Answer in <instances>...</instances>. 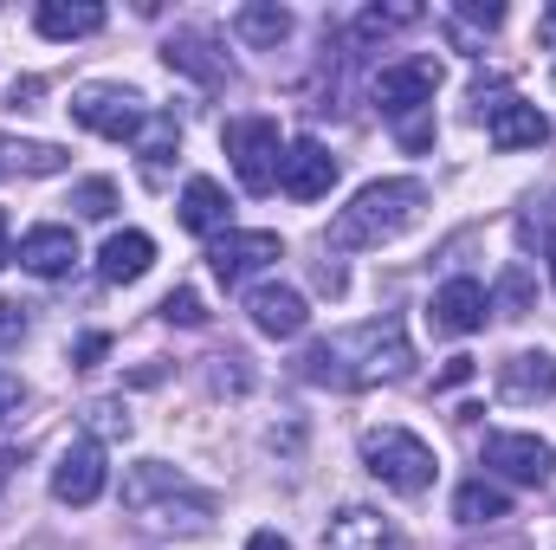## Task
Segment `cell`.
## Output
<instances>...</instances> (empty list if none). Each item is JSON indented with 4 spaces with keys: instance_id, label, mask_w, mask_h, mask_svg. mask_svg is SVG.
Segmentation results:
<instances>
[{
    "instance_id": "7a4b0ae2",
    "label": "cell",
    "mask_w": 556,
    "mask_h": 550,
    "mask_svg": "<svg viewBox=\"0 0 556 550\" xmlns=\"http://www.w3.org/2000/svg\"><path fill=\"white\" fill-rule=\"evenodd\" d=\"M124 505L149 518L155 532H188V538H201L207 525H214V512H220V499L214 492H201L188 473H175L168 460H137L130 473H124Z\"/></svg>"
},
{
    "instance_id": "d6986e66",
    "label": "cell",
    "mask_w": 556,
    "mask_h": 550,
    "mask_svg": "<svg viewBox=\"0 0 556 550\" xmlns=\"http://www.w3.org/2000/svg\"><path fill=\"white\" fill-rule=\"evenodd\" d=\"M72 260H78L72 227H33V234L20 240V266H26V273H39V278L72 273Z\"/></svg>"
},
{
    "instance_id": "9c48e42d",
    "label": "cell",
    "mask_w": 556,
    "mask_h": 550,
    "mask_svg": "<svg viewBox=\"0 0 556 550\" xmlns=\"http://www.w3.org/2000/svg\"><path fill=\"white\" fill-rule=\"evenodd\" d=\"M485 466L518 479V486H544L556 473V447L538 434H485Z\"/></svg>"
},
{
    "instance_id": "e0dca14e",
    "label": "cell",
    "mask_w": 556,
    "mask_h": 550,
    "mask_svg": "<svg viewBox=\"0 0 556 550\" xmlns=\"http://www.w3.org/2000/svg\"><path fill=\"white\" fill-rule=\"evenodd\" d=\"M149 266H155V240L137 234V227H124V234H111V240L98 247V273L111 278V285H137Z\"/></svg>"
},
{
    "instance_id": "603a6c76",
    "label": "cell",
    "mask_w": 556,
    "mask_h": 550,
    "mask_svg": "<svg viewBox=\"0 0 556 550\" xmlns=\"http://www.w3.org/2000/svg\"><path fill=\"white\" fill-rule=\"evenodd\" d=\"M72 155L59 142H13L0 137V175H59Z\"/></svg>"
},
{
    "instance_id": "74e56055",
    "label": "cell",
    "mask_w": 556,
    "mask_h": 550,
    "mask_svg": "<svg viewBox=\"0 0 556 550\" xmlns=\"http://www.w3.org/2000/svg\"><path fill=\"white\" fill-rule=\"evenodd\" d=\"M7 466H13V460H7V453H0V479H7Z\"/></svg>"
},
{
    "instance_id": "4dcf8cb0",
    "label": "cell",
    "mask_w": 556,
    "mask_h": 550,
    "mask_svg": "<svg viewBox=\"0 0 556 550\" xmlns=\"http://www.w3.org/2000/svg\"><path fill=\"white\" fill-rule=\"evenodd\" d=\"M26 337V304H0V350H13Z\"/></svg>"
},
{
    "instance_id": "44dd1931",
    "label": "cell",
    "mask_w": 556,
    "mask_h": 550,
    "mask_svg": "<svg viewBox=\"0 0 556 550\" xmlns=\"http://www.w3.org/2000/svg\"><path fill=\"white\" fill-rule=\"evenodd\" d=\"M162 59H168L175 72L201 78V85H220V78H227V59H214V39H207V33H175Z\"/></svg>"
},
{
    "instance_id": "9a60e30c",
    "label": "cell",
    "mask_w": 556,
    "mask_h": 550,
    "mask_svg": "<svg viewBox=\"0 0 556 550\" xmlns=\"http://www.w3.org/2000/svg\"><path fill=\"white\" fill-rule=\"evenodd\" d=\"M498 396L505 402H551L556 396V357L551 350H518L498 363Z\"/></svg>"
},
{
    "instance_id": "8fae6325",
    "label": "cell",
    "mask_w": 556,
    "mask_h": 550,
    "mask_svg": "<svg viewBox=\"0 0 556 550\" xmlns=\"http://www.w3.org/2000/svg\"><path fill=\"white\" fill-rule=\"evenodd\" d=\"M273 260H285V240L278 234H266V227H253V234H220L214 240V253H207V266H214V278L220 285H240V278H253L260 266H273Z\"/></svg>"
},
{
    "instance_id": "ffe728a7",
    "label": "cell",
    "mask_w": 556,
    "mask_h": 550,
    "mask_svg": "<svg viewBox=\"0 0 556 550\" xmlns=\"http://www.w3.org/2000/svg\"><path fill=\"white\" fill-rule=\"evenodd\" d=\"M227 214H233V201H227L220 182L194 175V182L181 188V227H188V234H227Z\"/></svg>"
},
{
    "instance_id": "836d02e7",
    "label": "cell",
    "mask_w": 556,
    "mask_h": 550,
    "mask_svg": "<svg viewBox=\"0 0 556 550\" xmlns=\"http://www.w3.org/2000/svg\"><path fill=\"white\" fill-rule=\"evenodd\" d=\"M104 350H111V337H78V350H72V357H78V363H98Z\"/></svg>"
},
{
    "instance_id": "30bf717a",
    "label": "cell",
    "mask_w": 556,
    "mask_h": 550,
    "mask_svg": "<svg viewBox=\"0 0 556 550\" xmlns=\"http://www.w3.org/2000/svg\"><path fill=\"white\" fill-rule=\"evenodd\" d=\"M330 182H337V155H330L324 142H317V137L285 142V162H278V188H285L291 201H324V195H330Z\"/></svg>"
},
{
    "instance_id": "d4e9b609",
    "label": "cell",
    "mask_w": 556,
    "mask_h": 550,
    "mask_svg": "<svg viewBox=\"0 0 556 550\" xmlns=\"http://www.w3.org/2000/svg\"><path fill=\"white\" fill-rule=\"evenodd\" d=\"M420 7L415 0H395V7H363L356 13V39H389V33H402V26H415Z\"/></svg>"
},
{
    "instance_id": "5b68a950",
    "label": "cell",
    "mask_w": 556,
    "mask_h": 550,
    "mask_svg": "<svg viewBox=\"0 0 556 550\" xmlns=\"http://www.w3.org/2000/svg\"><path fill=\"white\" fill-rule=\"evenodd\" d=\"M227 155H233V175L247 195H273L278 188V162H285V142H278V124L273 117H233L227 130Z\"/></svg>"
},
{
    "instance_id": "e575fe53",
    "label": "cell",
    "mask_w": 556,
    "mask_h": 550,
    "mask_svg": "<svg viewBox=\"0 0 556 550\" xmlns=\"http://www.w3.org/2000/svg\"><path fill=\"white\" fill-rule=\"evenodd\" d=\"M247 550H291V545H285L278 532H253V538H247Z\"/></svg>"
},
{
    "instance_id": "d590c367",
    "label": "cell",
    "mask_w": 556,
    "mask_h": 550,
    "mask_svg": "<svg viewBox=\"0 0 556 550\" xmlns=\"http://www.w3.org/2000/svg\"><path fill=\"white\" fill-rule=\"evenodd\" d=\"M7 260H13V253H7V214H0V266H7Z\"/></svg>"
},
{
    "instance_id": "1f68e13d",
    "label": "cell",
    "mask_w": 556,
    "mask_h": 550,
    "mask_svg": "<svg viewBox=\"0 0 556 550\" xmlns=\"http://www.w3.org/2000/svg\"><path fill=\"white\" fill-rule=\"evenodd\" d=\"M459 20H472V26H505V7H485V0H466V7H459Z\"/></svg>"
},
{
    "instance_id": "7402d4cb",
    "label": "cell",
    "mask_w": 556,
    "mask_h": 550,
    "mask_svg": "<svg viewBox=\"0 0 556 550\" xmlns=\"http://www.w3.org/2000/svg\"><path fill=\"white\" fill-rule=\"evenodd\" d=\"M233 33H240L247 46H278V39H291V13H285L278 0H247V7L233 13Z\"/></svg>"
},
{
    "instance_id": "7c38bea8",
    "label": "cell",
    "mask_w": 556,
    "mask_h": 550,
    "mask_svg": "<svg viewBox=\"0 0 556 550\" xmlns=\"http://www.w3.org/2000/svg\"><path fill=\"white\" fill-rule=\"evenodd\" d=\"M479 117H485V137L492 149H538V142H551V124H544V111L538 104H525V98H498V104H479Z\"/></svg>"
},
{
    "instance_id": "ac0fdd59",
    "label": "cell",
    "mask_w": 556,
    "mask_h": 550,
    "mask_svg": "<svg viewBox=\"0 0 556 550\" xmlns=\"http://www.w3.org/2000/svg\"><path fill=\"white\" fill-rule=\"evenodd\" d=\"M33 26L46 39H91V33H104V7L98 0H39Z\"/></svg>"
},
{
    "instance_id": "4316f807",
    "label": "cell",
    "mask_w": 556,
    "mask_h": 550,
    "mask_svg": "<svg viewBox=\"0 0 556 550\" xmlns=\"http://www.w3.org/2000/svg\"><path fill=\"white\" fill-rule=\"evenodd\" d=\"M137 142H142V162H149V168H162V162L181 149V130H175V117H149V130H142Z\"/></svg>"
},
{
    "instance_id": "8d00e7d4",
    "label": "cell",
    "mask_w": 556,
    "mask_h": 550,
    "mask_svg": "<svg viewBox=\"0 0 556 550\" xmlns=\"http://www.w3.org/2000/svg\"><path fill=\"white\" fill-rule=\"evenodd\" d=\"M544 253H551V278H556V234H551V247H544Z\"/></svg>"
},
{
    "instance_id": "5bb4252c",
    "label": "cell",
    "mask_w": 556,
    "mask_h": 550,
    "mask_svg": "<svg viewBox=\"0 0 556 550\" xmlns=\"http://www.w3.org/2000/svg\"><path fill=\"white\" fill-rule=\"evenodd\" d=\"M324 550H402V532L382 512H369V505H343L324 525Z\"/></svg>"
},
{
    "instance_id": "52a82bcc",
    "label": "cell",
    "mask_w": 556,
    "mask_h": 550,
    "mask_svg": "<svg viewBox=\"0 0 556 550\" xmlns=\"http://www.w3.org/2000/svg\"><path fill=\"white\" fill-rule=\"evenodd\" d=\"M72 117L85 124V130H98V137L111 142H137L142 130H149V104H142L130 85H85L78 98H72Z\"/></svg>"
},
{
    "instance_id": "f1b7e54d",
    "label": "cell",
    "mask_w": 556,
    "mask_h": 550,
    "mask_svg": "<svg viewBox=\"0 0 556 550\" xmlns=\"http://www.w3.org/2000/svg\"><path fill=\"white\" fill-rule=\"evenodd\" d=\"M85 421H91V434H130V409H117V402H91Z\"/></svg>"
},
{
    "instance_id": "277c9868",
    "label": "cell",
    "mask_w": 556,
    "mask_h": 550,
    "mask_svg": "<svg viewBox=\"0 0 556 550\" xmlns=\"http://www.w3.org/2000/svg\"><path fill=\"white\" fill-rule=\"evenodd\" d=\"M363 466L389 486V492H402V499H420L427 486H433V473H440V460H433V447L408 434V427H369L363 434Z\"/></svg>"
},
{
    "instance_id": "8992f818",
    "label": "cell",
    "mask_w": 556,
    "mask_h": 550,
    "mask_svg": "<svg viewBox=\"0 0 556 550\" xmlns=\"http://www.w3.org/2000/svg\"><path fill=\"white\" fill-rule=\"evenodd\" d=\"M433 91H440V59H402V65H382V78H376V111L402 130V124H415V117H433Z\"/></svg>"
},
{
    "instance_id": "6da1fadb",
    "label": "cell",
    "mask_w": 556,
    "mask_h": 550,
    "mask_svg": "<svg viewBox=\"0 0 556 550\" xmlns=\"http://www.w3.org/2000/svg\"><path fill=\"white\" fill-rule=\"evenodd\" d=\"M298 370L317 389H376V383H402L415 370V350H408L402 317H369V324H350V330L311 343Z\"/></svg>"
},
{
    "instance_id": "ba28073f",
    "label": "cell",
    "mask_w": 556,
    "mask_h": 550,
    "mask_svg": "<svg viewBox=\"0 0 556 550\" xmlns=\"http://www.w3.org/2000/svg\"><path fill=\"white\" fill-rule=\"evenodd\" d=\"M104 486H111V466H104V447L85 434V440H72L65 453H59V466H52V499L59 505H98L104 499Z\"/></svg>"
},
{
    "instance_id": "2e32d148",
    "label": "cell",
    "mask_w": 556,
    "mask_h": 550,
    "mask_svg": "<svg viewBox=\"0 0 556 550\" xmlns=\"http://www.w3.org/2000/svg\"><path fill=\"white\" fill-rule=\"evenodd\" d=\"M247 311H253V324H260L266 337H298V330L311 324L304 291H291V285H260V291L247 298Z\"/></svg>"
},
{
    "instance_id": "83f0119b",
    "label": "cell",
    "mask_w": 556,
    "mask_h": 550,
    "mask_svg": "<svg viewBox=\"0 0 556 550\" xmlns=\"http://www.w3.org/2000/svg\"><path fill=\"white\" fill-rule=\"evenodd\" d=\"M498 311L505 317H525L531 311V278H525V266H511V273L498 278Z\"/></svg>"
},
{
    "instance_id": "f546056e",
    "label": "cell",
    "mask_w": 556,
    "mask_h": 550,
    "mask_svg": "<svg viewBox=\"0 0 556 550\" xmlns=\"http://www.w3.org/2000/svg\"><path fill=\"white\" fill-rule=\"evenodd\" d=\"M162 317H168V324H201L207 311H201L194 291H168V298H162Z\"/></svg>"
},
{
    "instance_id": "cb8c5ba5",
    "label": "cell",
    "mask_w": 556,
    "mask_h": 550,
    "mask_svg": "<svg viewBox=\"0 0 556 550\" xmlns=\"http://www.w3.org/2000/svg\"><path fill=\"white\" fill-rule=\"evenodd\" d=\"M505 505H511V499H505L492 479H466V486L453 492V518H459V525H492V518H505Z\"/></svg>"
},
{
    "instance_id": "3957f363",
    "label": "cell",
    "mask_w": 556,
    "mask_h": 550,
    "mask_svg": "<svg viewBox=\"0 0 556 550\" xmlns=\"http://www.w3.org/2000/svg\"><path fill=\"white\" fill-rule=\"evenodd\" d=\"M420 208H427V182H415V175L369 182V188H356L350 208H337V221H330V247H337V253L382 247V240H395V234L415 227Z\"/></svg>"
},
{
    "instance_id": "484cf974",
    "label": "cell",
    "mask_w": 556,
    "mask_h": 550,
    "mask_svg": "<svg viewBox=\"0 0 556 550\" xmlns=\"http://www.w3.org/2000/svg\"><path fill=\"white\" fill-rule=\"evenodd\" d=\"M72 208H78L85 221H111V208H117V182H104V175L78 182V188H72Z\"/></svg>"
},
{
    "instance_id": "d6a6232c",
    "label": "cell",
    "mask_w": 556,
    "mask_h": 550,
    "mask_svg": "<svg viewBox=\"0 0 556 550\" xmlns=\"http://www.w3.org/2000/svg\"><path fill=\"white\" fill-rule=\"evenodd\" d=\"M7 414H20V383L13 376H0V427H7Z\"/></svg>"
},
{
    "instance_id": "f35d334b",
    "label": "cell",
    "mask_w": 556,
    "mask_h": 550,
    "mask_svg": "<svg viewBox=\"0 0 556 550\" xmlns=\"http://www.w3.org/2000/svg\"><path fill=\"white\" fill-rule=\"evenodd\" d=\"M551 26H556V13H551Z\"/></svg>"
},
{
    "instance_id": "4fadbf2b",
    "label": "cell",
    "mask_w": 556,
    "mask_h": 550,
    "mask_svg": "<svg viewBox=\"0 0 556 550\" xmlns=\"http://www.w3.org/2000/svg\"><path fill=\"white\" fill-rule=\"evenodd\" d=\"M485 311H492V298H485L479 278H446V285L433 291V304H427L433 330H446V337H472V330L485 324Z\"/></svg>"
}]
</instances>
